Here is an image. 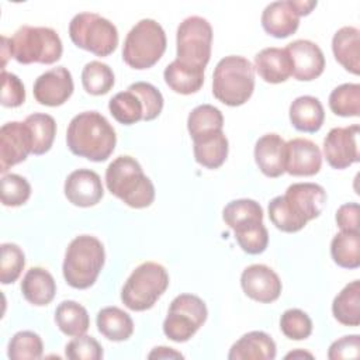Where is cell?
Listing matches in <instances>:
<instances>
[{"mask_svg": "<svg viewBox=\"0 0 360 360\" xmlns=\"http://www.w3.org/2000/svg\"><path fill=\"white\" fill-rule=\"evenodd\" d=\"M291 60V76L300 82H311L319 77L325 69L322 49L312 41L297 39L285 48Z\"/></svg>", "mask_w": 360, "mask_h": 360, "instance_id": "obj_14", "label": "cell"}, {"mask_svg": "<svg viewBox=\"0 0 360 360\" xmlns=\"http://www.w3.org/2000/svg\"><path fill=\"white\" fill-rule=\"evenodd\" d=\"M280 329L283 335L291 340H304L312 333V321L307 312L291 308L283 312Z\"/></svg>", "mask_w": 360, "mask_h": 360, "instance_id": "obj_39", "label": "cell"}, {"mask_svg": "<svg viewBox=\"0 0 360 360\" xmlns=\"http://www.w3.org/2000/svg\"><path fill=\"white\" fill-rule=\"evenodd\" d=\"M72 42L96 56L111 55L118 45L117 27L96 13H79L69 24Z\"/></svg>", "mask_w": 360, "mask_h": 360, "instance_id": "obj_9", "label": "cell"}, {"mask_svg": "<svg viewBox=\"0 0 360 360\" xmlns=\"http://www.w3.org/2000/svg\"><path fill=\"white\" fill-rule=\"evenodd\" d=\"M177 60L183 65L204 69L211 58L212 27L198 15L184 18L177 27L176 35Z\"/></svg>", "mask_w": 360, "mask_h": 360, "instance_id": "obj_10", "label": "cell"}, {"mask_svg": "<svg viewBox=\"0 0 360 360\" xmlns=\"http://www.w3.org/2000/svg\"><path fill=\"white\" fill-rule=\"evenodd\" d=\"M255 90V68L243 56L222 58L212 75V94L225 105L245 104Z\"/></svg>", "mask_w": 360, "mask_h": 360, "instance_id": "obj_5", "label": "cell"}, {"mask_svg": "<svg viewBox=\"0 0 360 360\" xmlns=\"http://www.w3.org/2000/svg\"><path fill=\"white\" fill-rule=\"evenodd\" d=\"M330 256L343 269H357L360 266V232L340 231L330 242Z\"/></svg>", "mask_w": 360, "mask_h": 360, "instance_id": "obj_32", "label": "cell"}, {"mask_svg": "<svg viewBox=\"0 0 360 360\" xmlns=\"http://www.w3.org/2000/svg\"><path fill=\"white\" fill-rule=\"evenodd\" d=\"M65 195L76 207H93L104 195L100 176L90 169H77L65 180Z\"/></svg>", "mask_w": 360, "mask_h": 360, "instance_id": "obj_17", "label": "cell"}, {"mask_svg": "<svg viewBox=\"0 0 360 360\" xmlns=\"http://www.w3.org/2000/svg\"><path fill=\"white\" fill-rule=\"evenodd\" d=\"M44 352V343L39 335L31 330L17 332L8 342L7 356L11 360H28L41 359Z\"/></svg>", "mask_w": 360, "mask_h": 360, "instance_id": "obj_38", "label": "cell"}, {"mask_svg": "<svg viewBox=\"0 0 360 360\" xmlns=\"http://www.w3.org/2000/svg\"><path fill=\"white\" fill-rule=\"evenodd\" d=\"M240 285L249 298L263 304L276 301L283 288L277 273L266 264L248 266L242 271Z\"/></svg>", "mask_w": 360, "mask_h": 360, "instance_id": "obj_16", "label": "cell"}, {"mask_svg": "<svg viewBox=\"0 0 360 360\" xmlns=\"http://www.w3.org/2000/svg\"><path fill=\"white\" fill-rule=\"evenodd\" d=\"M139 96L143 104V121H152L159 117L163 110V96L162 93L150 83L135 82L128 87Z\"/></svg>", "mask_w": 360, "mask_h": 360, "instance_id": "obj_42", "label": "cell"}, {"mask_svg": "<svg viewBox=\"0 0 360 360\" xmlns=\"http://www.w3.org/2000/svg\"><path fill=\"white\" fill-rule=\"evenodd\" d=\"M65 356L70 360H100L103 347L93 336L80 335L66 345Z\"/></svg>", "mask_w": 360, "mask_h": 360, "instance_id": "obj_43", "label": "cell"}, {"mask_svg": "<svg viewBox=\"0 0 360 360\" xmlns=\"http://www.w3.org/2000/svg\"><path fill=\"white\" fill-rule=\"evenodd\" d=\"M235 239L239 248L248 255H260L266 250L269 245L267 228L262 224L248 228L242 232L235 233Z\"/></svg>", "mask_w": 360, "mask_h": 360, "instance_id": "obj_44", "label": "cell"}, {"mask_svg": "<svg viewBox=\"0 0 360 360\" xmlns=\"http://www.w3.org/2000/svg\"><path fill=\"white\" fill-rule=\"evenodd\" d=\"M31 132L32 138V153L44 155L46 153L56 135V122L52 115L44 112H34L28 115L24 121Z\"/></svg>", "mask_w": 360, "mask_h": 360, "instance_id": "obj_33", "label": "cell"}, {"mask_svg": "<svg viewBox=\"0 0 360 360\" xmlns=\"http://www.w3.org/2000/svg\"><path fill=\"white\" fill-rule=\"evenodd\" d=\"M357 124L332 128L323 139V155L333 169H346L360 160Z\"/></svg>", "mask_w": 360, "mask_h": 360, "instance_id": "obj_12", "label": "cell"}, {"mask_svg": "<svg viewBox=\"0 0 360 360\" xmlns=\"http://www.w3.org/2000/svg\"><path fill=\"white\" fill-rule=\"evenodd\" d=\"M322 153L316 143L305 138L285 142V172L291 176H314L321 170Z\"/></svg>", "mask_w": 360, "mask_h": 360, "instance_id": "obj_18", "label": "cell"}, {"mask_svg": "<svg viewBox=\"0 0 360 360\" xmlns=\"http://www.w3.org/2000/svg\"><path fill=\"white\" fill-rule=\"evenodd\" d=\"M108 110L115 121L124 125H132L143 120V104L136 93L127 89L117 93L108 103Z\"/></svg>", "mask_w": 360, "mask_h": 360, "instance_id": "obj_34", "label": "cell"}, {"mask_svg": "<svg viewBox=\"0 0 360 360\" xmlns=\"http://www.w3.org/2000/svg\"><path fill=\"white\" fill-rule=\"evenodd\" d=\"M255 160L260 172L271 179L285 173V141L278 134H266L255 145Z\"/></svg>", "mask_w": 360, "mask_h": 360, "instance_id": "obj_20", "label": "cell"}, {"mask_svg": "<svg viewBox=\"0 0 360 360\" xmlns=\"http://www.w3.org/2000/svg\"><path fill=\"white\" fill-rule=\"evenodd\" d=\"M193 139L194 159L207 169H218L228 156V139L222 129L201 134Z\"/></svg>", "mask_w": 360, "mask_h": 360, "instance_id": "obj_21", "label": "cell"}, {"mask_svg": "<svg viewBox=\"0 0 360 360\" xmlns=\"http://www.w3.org/2000/svg\"><path fill=\"white\" fill-rule=\"evenodd\" d=\"M166 34L159 22L150 18L138 21L127 34L122 59L132 69H149L166 51Z\"/></svg>", "mask_w": 360, "mask_h": 360, "instance_id": "obj_6", "label": "cell"}, {"mask_svg": "<svg viewBox=\"0 0 360 360\" xmlns=\"http://www.w3.org/2000/svg\"><path fill=\"white\" fill-rule=\"evenodd\" d=\"M32 93L35 100L48 107H58L65 104L73 93V79L65 66H56L34 82Z\"/></svg>", "mask_w": 360, "mask_h": 360, "instance_id": "obj_15", "label": "cell"}, {"mask_svg": "<svg viewBox=\"0 0 360 360\" xmlns=\"http://www.w3.org/2000/svg\"><path fill=\"white\" fill-rule=\"evenodd\" d=\"M62 41L58 32L48 27H20L11 38V55L22 65H51L62 56Z\"/></svg>", "mask_w": 360, "mask_h": 360, "instance_id": "obj_8", "label": "cell"}, {"mask_svg": "<svg viewBox=\"0 0 360 360\" xmlns=\"http://www.w3.org/2000/svg\"><path fill=\"white\" fill-rule=\"evenodd\" d=\"M360 356V336L347 335L335 340L328 350L329 360L340 359H359Z\"/></svg>", "mask_w": 360, "mask_h": 360, "instance_id": "obj_46", "label": "cell"}, {"mask_svg": "<svg viewBox=\"0 0 360 360\" xmlns=\"http://www.w3.org/2000/svg\"><path fill=\"white\" fill-rule=\"evenodd\" d=\"M66 143L76 156L104 162L115 149L117 135L104 115L97 111H84L70 120Z\"/></svg>", "mask_w": 360, "mask_h": 360, "instance_id": "obj_2", "label": "cell"}, {"mask_svg": "<svg viewBox=\"0 0 360 360\" xmlns=\"http://www.w3.org/2000/svg\"><path fill=\"white\" fill-rule=\"evenodd\" d=\"M25 101V89L22 82L14 73L1 70V105L20 107Z\"/></svg>", "mask_w": 360, "mask_h": 360, "instance_id": "obj_45", "label": "cell"}, {"mask_svg": "<svg viewBox=\"0 0 360 360\" xmlns=\"http://www.w3.org/2000/svg\"><path fill=\"white\" fill-rule=\"evenodd\" d=\"M55 322L62 333L72 338L84 335L90 326L86 308L72 300H65L56 307Z\"/></svg>", "mask_w": 360, "mask_h": 360, "instance_id": "obj_31", "label": "cell"}, {"mask_svg": "<svg viewBox=\"0 0 360 360\" xmlns=\"http://www.w3.org/2000/svg\"><path fill=\"white\" fill-rule=\"evenodd\" d=\"M115 83L114 72L107 63L91 60L84 65L82 70L83 89L91 96L107 94Z\"/></svg>", "mask_w": 360, "mask_h": 360, "instance_id": "obj_35", "label": "cell"}, {"mask_svg": "<svg viewBox=\"0 0 360 360\" xmlns=\"http://www.w3.org/2000/svg\"><path fill=\"white\" fill-rule=\"evenodd\" d=\"M359 204L346 202L340 205L336 211L335 219L340 231L346 232H359Z\"/></svg>", "mask_w": 360, "mask_h": 360, "instance_id": "obj_47", "label": "cell"}, {"mask_svg": "<svg viewBox=\"0 0 360 360\" xmlns=\"http://www.w3.org/2000/svg\"><path fill=\"white\" fill-rule=\"evenodd\" d=\"M329 108L340 117L360 115V84L343 83L329 94Z\"/></svg>", "mask_w": 360, "mask_h": 360, "instance_id": "obj_36", "label": "cell"}, {"mask_svg": "<svg viewBox=\"0 0 360 360\" xmlns=\"http://www.w3.org/2000/svg\"><path fill=\"white\" fill-rule=\"evenodd\" d=\"M222 218L225 224L233 231V233H238L262 224L263 208L257 201L250 198L233 200L225 205Z\"/></svg>", "mask_w": 360, "mask_h": 360, "instance_id": "obj_27", "label": "cell"}, {"mask_svg": "<svg viewBox=\"0 0 360 360\" xmlns=\"http://www.w3.org/2000/svg\"><path fill=\"white\" fill-rule=\"evenodd\" d=\"M13 56L11 55V38L7 37H1V70H4L7 59Z\"/></svg>", "mask_w": 360, "mask_h": 360, "instance_id": "obj_49", "label": "cell"}, {"mask_svg": "<svg viewBox=\"0 0 360 360\" xmlns=\"http://www.w3.org/2000/svg\"><path fill=\"white\" fill-rule=\"evenodd\" d=\"M207 315L205 302L200 297L180 294L170 302L163 321V333L173 342H187L204 325Z\"/></svg>", "mask_w": 360, "mask_h": 360, "instance_id": "obj_11", "label": "cell"}, {"mask_svg": "<svg viewBox=\"0 0 360 360\" xmlns=\"http://www.w3.org/2000/svg\"><path fill=\"white\" fill-rule=\"evenodd\" d=\"M222 127H224L222 112L211 104L197 105L195 108L191 110L187 118V129L191 138L205 132L222 129Z\"/></svg>", "mask_w": 360, "mask_h": 360, "instance_id": "obj_37", "label": "cell"}, {"mask_svg": "<svg viewBox=\"0 0 360 360\" xmlns=\"http://www.w3.org/2000/svg\"><path fill=\"white\" fill-rule=\"evenodd\" d=\"M104 262V246L96 236H76L65 253L62 266L63 277L70 287L86 290L96 283Z\"/></svg>", "mask_w": 360, "mask_h": 360, "instance_id": "obj_4", "label": "cell"}, {"mask_svg": "<svg viewBox=\"0 0 360 360\" xmlns=\"http://www.w3.org/2000/svg\"><path fill=\"white\" fill-rule=\"evenodd\" d=\"M98 332L112 342H122L134 333L132 318L118 307H105L97 314Z\"/></svg>", "mask_w": 360, "mask_h": 360, "instance_id": "obj_28", "label": "cell"}, {"mask_svg": "<svg viewBox=\"0 0 360 360\" xmlns=\"http://www.w3.org/2000/svg\"><path fill=\"white\" fill-rule=\"evenodd\" d=\"M24 298L37 307L48 305L56 292V283L52 274L44 267H31L21 281Z\"/></svg>", "mask_w": 360, "mask_h": 360, "instance_id": "obj_24", "label": "cell"}, {"mask_svg": "<svg viewBox=\"0 0 360 360\" xmlns=\"http://www.w3.org/2000/svg\"><path fill=\"white\" fill-rule=\"evenodd\" d=\"M290 121L291 125L301 131L314 134L321 129L325 111L321 101L314 96H300L290 105Z\"/></svg>", "mask_w": 360, "mask_h": 360, "instance_id": "obj_26", "label": "cell"}, {"mask_svg": "<svg viewBox=\"0 0 360 360\" xmlns=\"http://www.w3.org/2000/svg\"><path fill=\"white\" fill-rule=\"evenodd\" d=\"M326 202V191L316 183H294L283 195L269 202V218L281 232L294 233L318 218Z\"/></svg>", "mask_w": 360, "mask_h": 360, "instance_id": "obj_1", "label": "cell"}, {"mask_svg": "<svg viewBox=\"0 0 360 360\" xmlns=\"http://www.w3.org/2000/svg\"><path fill=\"white\" fill-rule=\"evenodd\" d=\"M297 357H309V359H312L314 356L311 353L302 352V350H295V352H291L285 356V359H297Z\"/></svg>", "mask_w": 360, "mask_h": 360, "instance_id": "obj_50", "label": "cell"}, {"mask_svg": "<svg viewBox=\"0 0 360 360\" xmlns=\"http://www.w3.org/2000/svg\"><path fill=\"white\" fill-rule=\"evenodd\" d=\"M335 59L350 73H360V31L356 27H342L332 38Z\"/></svg>", "mask_w": 360, "mask_h": 360, "instance_id": "obj_25", "label": "cell"}, {"mask_svg": "<svg viewBox=\"0 0 360 360\" xmlns=\"http://www.w3.org/2000/svg\"><path fill=\"white\" fill-rule=\"evenodd\" d=\"M169 287V274L166 269L155 262L139 264L127 278L121 301L131 311L150 309Z\"/></svg>", "mask_w": 360, "mask_h": 360, "instance_id": "obj_7", "label": "cell"}, {"mask_svg": "<svg viewBox=\"0 0 360 360\" xmlns=\"http://www.w3.org/2000/svg\"><path fill=\"white\" fill-rule=\"evenodd\" d=\"M108 191L131 208H146L155 200V186L136 159L128 155L115 158L105 169Z\"/></svg>", "mask_w": 360, "mask_h": 360, "instance_id": "obj_3", "label": "cell"}, {"mask_svg": "<svg viewBox=\"0 0 360 360\" xmlns=\"http://www.w3.org/2000/svg\"><path fill=\"white\" fill-rule=\"evenodd\" d=\"M300 17L295 0L273 1L262 13V27L274 38H287L298 30Z\"/></svg>", "mask_w": 360, "mask_h": 360, "instance_id": "obj_19", "label": "cell"}, {"mask_svg": "<svg viewBox=\"0 0 360 360\" xmlns=\"http://www.w3.org/2000/svg\"><path fill=\"white\" fill-rule=\"evenodd\" d=\"M149 359H183V354L176 352L172 347H166V346H160V347H155L149 354Z\"/></svg>", "mask_w": 360, "mask_h": 360, "instance_id": "obj_48", "label": "cell"}, {"mask_svg": "<svg viewBox=\"0 0 360 360\" xmlns=\"http://www.w3.org/2000/svg\"><path fill=\"white\" fill-rule=\"evenodd\" d=\"M0 248V281L3 284H11L20 277L25 266V256L21 248L15 243H3Z\"/></svg>", "mask_w": 360, "mask_h": 360, "instance_id": "obj_41", "label": "cell"}, {"mask_svg": "<svg viewBox=\"0 0 360 360\" xmlns=\"http://www.w3.org/2000/svg\"><path fill=\"white\" fill-rule=\"evenodd\" d=\"M166 84L179 94L197 93L204 84V69L187 66L174 59L163 72Z\"/></svg>", "mask_w": 360, "mask_h": 360, "instance_id": "obj_29", "label": "cell"}, {"mask_svg": "<svg viewBox=\"0 0 360 360\" xmlns=\"http://www.w3.org/2000/svg\"><path fill=\"white\" fill-rule=\"evenodd\" d=\"M32 153V138L25 122L11 121L0 128V172H6Z\"/></svg>", "mask_w": 360, "mask_h": 360, "instance_id": "obj_13", "label": "cell"}, {"mask_svg": "<svg viewBox=\"0 0 360 360\" xmlns=\"http://www.w3.org/2000/svg\"><path fill=\"white\" fill-rule=\"evenodd\" d=\"M274 340L262 330H252L239 338L231 347L229 360H273L276 357Z\"/></svg>", "mask_w": 360, "mask_h": 360, "instance_id": "obj_22", "label": "cell"}, {"mask_svg": "<svg viewBox=\"0 0 360 360\" xmlns=\"http://www.w3.org/2000/svg\"><path fill=\"white\" fill-rule=\"evenodd\" d=\"M335 319L346 326L360 325V281L354 280L343 287L332 302Z\"/></svg>", "mask_w": 360, "mask_h": 360, "instance_id": "obj_30", "label": "cell"}, {"mask_svg": "<svg viewBox=\"0 0 360 360\" xmlns=\"http://www.w3.org/2000/svg\"><path fill=\"white\" fill-rule=\"evenodd\" d=\"M31 195L28 180L20 174L10 173L1 177V202L6 207H20Z\"/></svg>", "mask_w": 360, "mask_h": 360, "instance_id": "obj_40", "label": "cell"}, {"mask_svg": "<svg viewBox=\"0 0 360 360\" xmlns=\"http://www.w3.org/2000/svg\"><path fill=\"white\" fill-rule=\"evenodd\" d=\"M257 75L267 83H283L291 76V60L285 49L264 48L255 56V66Z\"/></svg>", "mask_w": 360, "mask_h": 360, "instance_id": "obj_23", "label": "cell"}]
</instances>
